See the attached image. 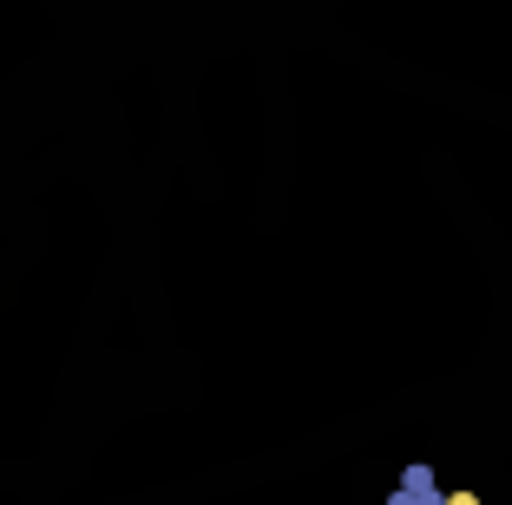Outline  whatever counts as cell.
Returning <instances> with one entry per match:
<instances>
[{
	"instance_id": "cell-1",
	"label": "cell",
	"mask_w": 512,
	"mask_h": 505,
	"mask_svg": "<svg viewBox=\"0 0 512 505\" xmlns=\"http://www.w3.org/2000/svg\"><path fill=\"white\" fill-rule=\"evenodd\" d=\"M388 505H480V492H447V486H440V473L421 460V466H407V473L394 479Z\"/></svg>"
}]
</instances>
